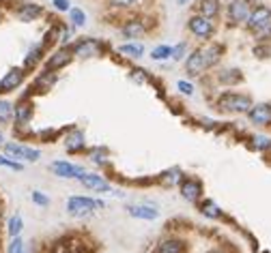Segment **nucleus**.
<instances>
[{
	"instance_id": "1",
	"label": "nucleus",
	"mask_w": 271,
	"mask_h": 253,
	"mask_svg": "<svg viewBox=\"0 0 271 253\" xmlns=\"http://www.w3.org/2000/svg\"><path fill=\"white\" fill-rule=\"evenodd\" d=\"M218 107L224 112H250V107H252V99L246 97V95H234V92H226L218 99Z\"/></svg>"
},
{
	"instance_id": "2",
	"label": "nucleus",
	"mask_w": 271,
	"mask_h": 253,
	"mask_svg": "<svg viewBox=\"0 0 271 253\" xmlns=\"http://www.w3.org/2000/svg\"><path fill=\"white\" fill-rule=\"evenodd\" d=\"M250 30L258 32V34H269L271 32V9L267 6H256L248 17Z\"/></svg>"
},
{
	"instance_id": "3",
	"label": "nucleus",
	"mask_w": 271,
	"mask_h": 253,
	"mask_svg": "<svg viewBox=\"0 0 271 253\" xmlns=\"http://www.w3.org/2000/svg\"><path fill=\"white\" fill-rule=\"evenodd\" d=\"M99 206H104L102 202H95V200H90V198H69L67 200V211L71 217H88L95 208Z\"/></svg>"
},
{
	"instance_id": "4",
	"label": "nucleus",
	"mask_w": 271,
	"mask_h": 253,
	"mask_svg": "<svg viewBox=\"0 0 271 253\" xmlns=\"http://www.w3.org/2000/svg\"><path fill=\"white\" fill-rule=\"evenodd\" d=\"M209 69V64H206V58H204V49H196L194 54L188 58V62H185V71H188V75L192 77H196V75H200L204 73V71Z\"/></svg>"
},
{
	"instance_id": "5",
	"label": "nucleus",
	"mask_w": 271,
	"mask_h": 253,
	"mask_svg": "<svg viewBox=\"0 0 271 253\" xmlns=\"http://www.w3.org/2000/svg\"><path fill=\"white\" fill-rule=\"evenodd\" d=\"M190 30L194 32L198 39H209L213 34V24H211L209 17L194 15V17H190Z\"/></svg>"
},
{
	"instance_id": "6",
	"label": "nucleus",
	"mask_w": 271,
	"mask_h": 253,
	"mask_svg": "<svg viewBox=\"0 0 271 253\" xmlns=\"http://www.w3.org/2000/svg\"><path fill=\"white\" fill-rule=\"evenodd\" d=\"M4 153L9 157H13V159H20V161H37V159H39V150L20 146V144H6Z\"/></svg>"
},
{
	"instance_id": "7",
	"label": "nucleus",
	"mask_w": 271,
	"mask_h": 253,
	"mask_svg": "<svg viewBox=\"0 0 271 253\" xmlns=\"http://www.w3.org/2000/svg\"><path fill=\"white\" fill-rule=\"evenodd\" d=\"M99 52H102V43L95 39H82L74 47V54L80 58H92V56H99Z\"/></svg>"
},
{
	"instance_id": "8",
	"label": "nucleus",
	"mask_w": 271,
	"mask_h": 253,
	"mask_svg": "<svg viewBox=\"0 0 271 253\" xmlns=\"http://www.w3.org/2000/svg\"><path fill=\"white\" fill-rule=\"evenodd\" d=\"M248 17H250L248 2H244V0H232V2L228 4V19H230L232 24H241V21H246Z\"/></svg>"
},
{
	"instance_id": "9",
	"label": "nucleus",
	"mask_w": 271,
	"mask_h": 253,
	"mask_svg": "<svg viewBox=\"0 0 271 253\" xmlns=\"http://www.w3.org/2000/svg\"><path fill=\"white\" fill-rule=\"evenodd\" d=\"M71 58H74V49H67V47H62L58 49L54 56H50V60H48V71H56V69H62L65 64L71 62Z\"/></svg>"
},
{
	"instance_id": "10",
	"label": "nucleus",
	"mask_w": 271,
	"mask_h": 253,
	"mask_svg": "<svg viewBox=\"0 0 271 253\" xmlns=\"http://www.w3.org/2000/svg\"><path fill=\"white\" fill-rule=\"evenodd\" d=\"M52 172H54L56 176H60V178H78V176L84 174V172L78 168V165L67 163V161H56V163H52Z\"/></svg>"
},
{
	"instance_id": "11",
	"label": "nucleus",
	"mask_w": 271,
	"mask_h": 253,
	"mask_svg": "<svg viewBox=\"0 0 271 253\" xmlns=\"http://www.w3.org/2000/svg\"><path fill=\"white\" fill-rule=\"evenodd\" d=\"M24 79V71L22 69H11L2 79H0V90L2 92H9V90H16Z\"/></svg>"
},
{
	"instance_id": "12",
	"label": "nucleus",
	"mask_w": 271,
	"mask_h": 253,
	"mask_svg": "<svg viewBox=\"0 0 271 253\" xmlns=\"http://www.w3.org/2000/svg\"><path fill=\"white\" fill-rule=\"evenodd\" d=\"M250 120L256 122V125H269L271 122V107L265 103L252 105L250 107Z\"/></svg>"
},
{
	"instance_id": "13",
	"label": "nucleus",
	"mask_w": 271,
	"mask_h": 253,
	"mask_svg": "<svg viewBox=\"0 0 271 253\" xmlns=\"http://www.w3.org/2000/svg\"><path fill=\"white\" fill-rule=\"evenodd\" d=\"M78 180H80L84 187L92 189V191H108L110 189L108 180L102 178V176H97V174H82V176H78Z\"/></svg>"
},
{
	"instance_id": "14",
	"label": "nucleus",
	"mask_w": 271,
	"mask_h": 253,
	"mask_svg": "<svg viewBox=\"0 0 271 253\" xmlns=\"http://www.w3.org/2000/svg\"><path fill=\"white\" fill-rule=\"evenodd\" d=\"M130 215L136 217V219H146V221H151V219H158V211H155L153 206H148V204H136V206H130Z\"/></svg>"
},
{
	"instance_id": "15",
	"label": "nucleus",
	"mask_w": 271,
	"mask_h": 253,
	"mask_svg": "<svg viewBox=\"0 0 271 253\" xmlns=\"http://www.w3.org/2000/svg\"><path fill=\"white\" fill-rule=\"evenodd\" d=\"M181 193L188 202H196L202 193V185L198 183V180H185L183 187H181Z\"/></svg>"
},
{
	"instance_id": "16",
	"label": "nucleus",
	"mask_w": 271,
	"mask_h": 253,
	"mask_svg": "<svg viewBox=\"0 0 271 253\" xmlns=\"http://www.w3.org/2000/svg\"><path fill=\"white\" fill-rule=\"evenodd\" d=\"M65 146H67L69 153H78V150H82L84 148V133L78 131V129H76V131H71V133H67Z\"/></svg>"
},
{
	"instance_id": "17",
	"label": "nucleus",
	"mask_w": 271,
	"mask_h": 253,
	"mask_svg": "<svg viewBox=\"0 0 271 253\" xmlns=\"http://www.w3.org/2000/svg\"><path fill=\"white\" fill-rule=\"evenodd\" d=\"M120 32H123L125 39H138V37L144 34V26H142V21L132 19V21H127V24L120 28Z\"/></svg>"
},
{
	"instance_id": "18",
	"label": "nucleus",
	"mask_w": 271,
	"mask_h": 253,
	"mask_svg": "<svg viewBox=\"0 0 271 253\" xmlns=\"http://www.w3.org/2000/svg\"><path fill=\"white\" fill-rule=\"evenodd\" d=\"M198 11H200V15L213 19L220 13V0H200V4H198Z\"/></svg>"
},
{
	"instance_id": "19",
	"label": "nucleus",
	"mask_w": 271,
	"mask_h": 253,
	"mask_svg": "<svg viewBox=\"0 0 271 253\" xmlns=\"http://www.w3.org/2000/svg\"><path fill=\"white\" fill-rule=\"evenodd\" d=\"M16 120L20 122V125H26L28 120L32 118V105L30 103H26V101H22L20 105H16Z\"/></svg>"
},
{
	"instance_id": "20",
	"label": "nucleus",
	"mask_w": 271,
	"mask_h": 253,
	"mask_svg": "<svg viewBox=\"0 0 271 253\" xmlns=\"http://www.w3.org/2000/svg\"><path fill=\"white\" fill-rule=\"evenodd\" d=\"M41 15V6L39 4H24L22 9L18 11V17L22 21H32L34 17Z\"/></svg>"
},
{
	"instance_id": "21",
	"label": "nucleus",
	"mask_w": 271,
	"mask_h": 253,
	"mask_svg": "<svg viewBox=\"0 0 271 253\" xmlns=\"http://www.w3.org/2000/svg\"><path fill=\"white\" fill-rule=\"evenodd\" d=\"M185 251V245L181 241H176V238H170V241H164L160 245L158 253H183Z\"/></svg>"
},
{
	"instance_id": "22",
	"label": "nucleus",
	"mask_w": 271,
	"mask_h": 253,
	"mask_svg": "<svg viewBox=\"0 0 271 253\" xmlns=\"http://www.w3.org/2000/svg\"><path fill=\"white\" fill-rule=\"evenodd\" d=\"M118 52L125 54V56H134V58H138V56H142V52H144V47H142L140 43H127V45L118 47Z\"/></svg>"
},
{
	"instance_id": "23",
	"label": "nucleus",
	"mask_w": 271,
	"mask_h": 253,
	"mask_svg": "<svg viewBox=\"0 0 271 253\" xmlns=\"http://www.w3.org/2000/svg\"><path fill=\"white\" fill-rule=\"evenodd\" d=\"M13 118V105L9 101L0 99V122H9Z\"/></svg>"
},
{
	"instance_id": "24",
	"label": "nucleus",
	"mask_w": 271,
	"mask_h": 253,
	"mask_svg": "<svg viewBox=\"0 0 271 253\" xmlns=\"http://www.w3.org/2000/svg\"><path fill=\"white\" fill-rule=\"evenodd\" d=\"M20 232H22V217L16 215L9 219V234L16 238V236H20Z\"/></svg>"
},
{
	"instance_id": "25",
	"label": "nucleus",
	"mask_w": 271,
	"mask_h": 253,
	"mask_svg": "<svg viewBox=\"0 0 271 253\" xmlns=\"http://www.w3.org/2000/svg\"><path fill=\"white\" fill-rule=\"evenodd\" d=\"M220 82L222 84H232V82H241V73L239 71H224V73H220Z\"/></svg>"
},
{
	"instance_id": "26",
	"label": "nucleus",
	"mask_w": 271,
	"mask_h": 253,
	"mask_svg": "<svg viewBox=\"0 0 271 253\" xmlns=\"http://www.w3.org/2000/svg\"><path fill=\"white\" fill-rule=\"evenodd\" d=\"M153 58L155 60H164V58H168V56H172V47H168V45H160V47H155L153 49Z\"/></svg>"
},
{
	"instance_id": "27",
	"label": "nucleus",
	"mask_w": 271,
	"mask_h": 253,
	"mask_svg": "<svg viewBox=\"0 0 271 253\" xmlns=\"http://www.w3.org/2000/svg\"><path fill=\"white\" fill-rule=\"evenodd\" d=\"M9 253H30L26 249V245H24V241L20 236H16L13 238V243L9 245Z\"/></svg>"
},
{
	"instance_id": "28",
	"label": "nucleus",
	"mask_w": 271,
	"mask_h": 253,
	"mask_svg": "<svg viewBox=\"0 0 271 253\" xmlns=\"http://www.w3.org/2000/svg\"><path fill=\"white\" fill-rule=\"evenodd\" d=\"M69 17H71V21H74L76 26H84V24H86V15H84V11H80V9H71L69 11Z\"/></svg>"
},
{
	"instance_id": "29",
	"label": "nucleus",
	"mask_w": 271,
	"mask_h": 253,
	"mask_svg": "<svg viewBox=\"0 0 271 253\" xmlns=\"http://www.w3.org/2000/svg\"><path fill=\"white\" fill-rule=\"evenodd\" d=\"M39 54H41V47H34V49H30V54H28V58H26V67H34L37 64V60H39Z\"/></svg>"
},
{
	"instance_id": "30",
	"label": "nucleus",
	"mask_w": 271,
	"mask_h": 253,
	"mask_svg": "<svg viewBox=\"0 0 271 253\" xmlns=\"http://www.w3.org/2000/svg\"><path fill=\"white\" fill-rule=\"evenodd\" d=\"M0 165H4V168H11V170H22V163L11 161V159H6V157H0Z\"/></svg>"
},
{
	"instance_id": "31",
	"label": "nucleus",
	"mask_w": 271,
	"mask_h": 253,
	"mask_svg": "<svg viewBox=\"0 0 271 253\" xmlns=\"http://www.w3.org/2000/svg\"><path fill=\"white\" fill-rule=\"evenodd\" d=\"M32 202H34V204H41V206L50 204V200H48V198H46V195L41 193V191H34V193H32Z\"/></svg>"
},
{
	"instance_id": "32",
	"label": "nucleus",
	"mask_w": 271,
	"mask_h": 253,
	"mask_svg": "<svg viewBox=\"0 0 271 253\" xmlns=\"http://www.w3.org/2000/svg\"><path fill=\"white\" fill-rule=\"evenodd\" d=\"M185 47H188V45H185V43H181V45L172 47V58H174V60H181V58H183V54H185Z\"/></svg>"
},
{
	"instance_id": "33",
	"label": "nucleus",
	"mask_w": 271,
	"mask_h": 253,
	"mask_svg": "<svg viewBox=\"0 0 271 253\" xmlns=\"http://www.w3.org/2000/svg\"><path fill=\"white\" fill-rule=\"evenodd\" d=\"M176 86H179V90L183 92V95H194V86L188 84V82H183V79H181V82L176 84Z\"/></svg>"
},
{
	"instance_id": "34",
	"label": "nucleus",
	"mask_w": 271,
	"mask_h": 253,
	"mask_svg": "<svg viewBox=\"0 0 271 253\" xmlns=\"http://www.w3.org/2000/svg\"><path fill=\"white\" fill-rule=\"evenodd\" d=\"M254 142H256V148H269V137H262V135H256L254 137Z\"/></svg>"
},
{
	"instance_id": "35",
	"label": "nucleus",
	"mask_w": 271,
	"mask_h": 253,
	"mask_svg": "<svg viewBox=\"0 0 271 253\" xmlns=\"http://www.w3.org/2000/svg\"><path fill=\"white\" fill-rule=\"evenodd\" d=\"M54 6L58 11H67L69 9V0H54Z\"/></svg>"
},
{
	"instance_id": "36",
	"label": "nucleus",
	"mask_w": 271,
	"mask_h": 253,
	"mask_svg": "<svg viewBox=\"0 0 271 253\" xmlns=\"http://www.w3.org/2000/svg\"><path fill=\"white\" fill-rule=\"evenodd\" d=\"M138 0H112L114 6H130V4H136Z\"/></svg>"
},
{
	"instance_id": "37",
	"label": "nucleus",
	"mask_w": 271,
	"mask_h": 253,
	"mask_svg": "<svg viewBox=\"0 0 271 253\" xmlns=\"http://www.w3.org/2000/svg\"><path fill=\"white\" fill-rule=\"evenodd\" d=\"M185 2H190V0H176V4H185Z\"/></svg>"
},
{
	"instance_id": "38",
	"label": "nucleus",
	"mask_w": 271,
	"mask_h": 253,
	"mask_svg": "<svg viewBox=\"0 0 271 253\" xmlns=\"http://www.w3.org/2000/svg\"><path fill=\"white\" fill-rule=\"evenodd\" d=\"M0 144H2V133H0Z\"/></svg>"
},
{
	"instance_id": "39",
	"label": "nucleus",
	"mask_w": 271,
	"mask_h": 253,
	"mask_svg": "<svg viewBox=\"0 0 271 253\" xmlns=\"http://www.w3.org/2000/svg\"><path fill=\"white\" fill-rule=\"evenodd\" d=\"M211 253H220V251H211Z\"/></svg>"
}]
</instances>
